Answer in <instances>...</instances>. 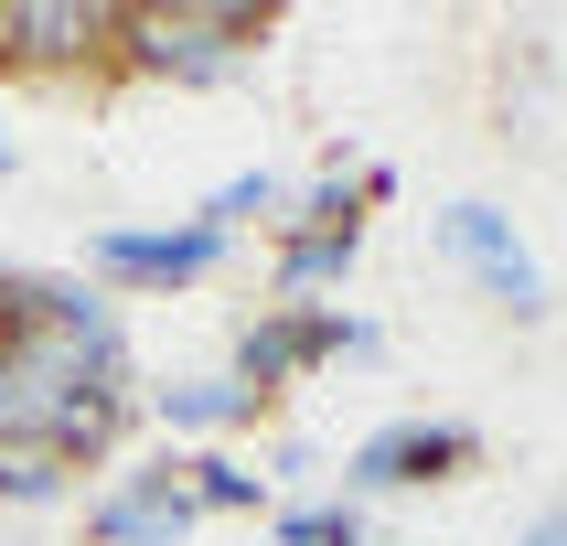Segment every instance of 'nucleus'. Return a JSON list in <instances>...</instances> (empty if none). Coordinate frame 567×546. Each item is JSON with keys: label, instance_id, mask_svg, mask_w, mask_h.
<instances>
[{"label": "nucleus", "instance_id": "f257e3e1", "mask_svg": "<svg viewBox=\"0 0 567 546\" xmlns=\"http://www.w3.org/2000/svg\"><path fill=\"white\" fill-rule=\"evenodd\" d=\"M140 418V364L128 321L96 279H43L0 268V450L86 472Z\"/></svg>", "mask_w": 567, "mask_h": 546}, {"label": "nucleus", "instance_id": "f03ea898", "mask_svg": "<svg viewBox=\"0 0 567 546\" xmlns=\"http://www.w3.org/2000/svg\"><path fill=\"white\" fill-rule=\"evenodd\" d=\"M257 43H268V11H247V0L118 11V64L128 75H172V86H225V75H247Z\"/></svg>", "mask_w": 567, "mask_h": 546}, {"label": "nucleus", "instance_id": "7ed1b4c3", "mask_svg": "<svg viewBox=\"0 0 567 546\" xmlns=\"http://www.w3.org/2000/svg\"><path fill=\"white\" fill-rule=\"evenodd\" d=\"M343 353H385V321L375 311H343V300H268L257 321H236L225 375L268 408L279 385H300L311 364H343Z\"/></svg>", "mask_w": 567, "mask_h": 546}, {"label": "nucleus", "instance_id": "20e7f679", "mask_svg": "<svg viewBox=\"0 0 567 546\" xmlns=\"http://www.w3.org/2000/svg\"><path fill=\"white\" fill-rule=\"evenodd\" d=\"M225 257H236V236H215V225H193V215H172V225H96L75 279L128 289V300H172V289H204Z\"/></svg>", "mask_w": 567, "mask_h": 546}, {"label": "nucleus", "instance_id": "39448f33", "mask_svg": "<svg viewBox=\"0 0 567 546\" xmlns=\"http://www.w3.org/2000/svg\"><path fill=\"white\" fill-rule=\"evenodd\" d=\"M482 461V429L472 418H385V429H364V440L343 450V504H385V493H429V482H461Z\"/></svg>", "mask_w": 567, "mask_h": 546}, {"label": "nucleus", "instance_id": "423d86ee", "mask_svg": "<svg viewBox=\"0 0 567 546\" xmlns=\"http://www.w3.org/2000/svg\"><path fill=\"white\" fill-rule=\"evenodd\" d=\"M429 247H440L461 279H482L493 311H514V321H546V311H557V289H546V268L525 257V236H514L504 204H440V215H429Z\"/></svg>", "mask_w": 567, "mask_h": 546}, {"label": "nucleus", "instance_id": "0eeeda50", "mask_svg": "<svg viewBox=\"0 0 567 546\" xmlns=\"http://www.w3.org/2000/svg\"><path fill=\"white\" fill-rule=\"evenodd\" d=\"M193 525H204V504L183 493V450L128 461L86 493V546H183Z\"/></svg>", "mask_w": 567, "mask_h": 546}, {"label": "nucleus", "instance_id": "6e6552de", "mask_svg": "<svg viewBox=\"0 0 567 546\" xmlns=\"http://www.w3.org/2000/svg\"><path fill=\"white\" fill-rule=\"evenodd\" d=\"M0 64H22V75L118 64V11L107 0H0Z\"/></svg>", "mask_w": 567, "mask_h": 546}, {"label": "nucleus", "instance_id": "1a4fd4ad", "mask_svg": "<svg viewBox=\"0 0 567 546\" xmlns=\"http://www.w3.org/2000/svg\"><path fill=\"white\" fill-rule=\"evenodd\" d=\"M140 418H161V429H172V440H236V429H257V396L236 375H172V385H151V396H140Z\"/></svg>", "mask_w": 567, "mask_h": 546}, {"label": "nucleus", "instance_id": "9d476101", "mask_svg": "<svg viewBox=\"0 0 567 546\" xmlns=\"http://www.w3.org/2000/svg\"><path fill=\"white\" fill-rule=\"evenodd\" d=\"M353 257H364V225H279V247H268V300H321V289H343Z\"/></svg>", "mask_w": 567, "mask_h": 546}, {"label": "nucleus", "instance_id": "9b49d317", "mask_svg": "<svg viewBox=\"0 0 567 546\" xmlns=\"http://www.w3.org/2000/svg\"><path fill=\"white\" fill-rule=\"evenodd\" d=\"M289 172H225L215 193H204V204H193V225H215V236H247V225H268V236H279L289 225Z\"/></svg>", "mask_w": 567, "mask_h": 546}, {"label": "nucleus", "instance_id": "f8f14e48", "mask_svg": "<svg viewBox=\"0 0 567 546\" xmlns=\"http://www.w3.org/2000/svg\"><path fill=\"white\" fill-rule=\"evenodd\" d=\"M183 493L204 514H257V504H268L257 461H236V450H183Z\"/></svg>", "mask_w": 567, "mask_h": 546}, {"label": "nucleus", "instance_id": "ddd939ff", "mask_svg": "<svg viewBox=\"0 0 567 546\" xmlns=\"http://www.w3.org/2000/svg\"><path fill=\"white\" fill-rule=\"evenodd\" d=\"M268 546H364V504H343V493H300V504L268 514Z\"/></svg>", "mask_w": 567, "mask_h": 546}, {"label": "nucleus", "instance_id": "4468645a", "mask_svg": "<svg viewBox=\"0 0 567 546\" xmlns=\"http://www.w3.org/2000/svg\"><path fill=\"white\" fill-rule=\"evenodd\" d=\"M0 504H11V514H54V504H64V472H54V461L0 450Z\"/></svg>", "mask_w": 567, "mask_h": 546}, {"label": "nucleus", "instance_id": "2eb2a0df", "mask_svg": "<svg viewBox=\"0 0 567 546\" xmlns=\"http://www.w3.org/2000/svg\"><path fill=\"white\" fill-rule=\"evenodd\" d=\"M311 472H321V450H311V440H279L257 482H268V504H300V493H311Z\"/></svg>", "mask_w": 567, "mask_h": 546}, {"label": "nucleus", "instance_id": "dca6fc26", "mask_svg": "<svg viewBox=\"0 0 567 546\" xmlns=\"http://www.w3.org/2000/svg\"><path fill=\"white\" fill-rule=\"evenodd\" d=\"M514 546H567V493H557V504H546V514H536V525H525Z\"/></svg>", "mask_w": 567, "mask_h": 546}, {"label": "nucleus", "instance_id": "f3484780", "mask_svg": "<svg viewBox=\"0 0 567 546\" xmlns=\"http://www.w3.org/2000/svg\"><path fill=\"white\" fill-rule=\"evenodd\" d=\"M11 172H22V140H0V183H11Z\"/></svg>", "mask_w": 567, "mask_h": 546}]
</instances>
